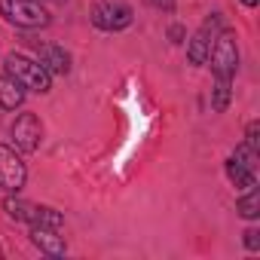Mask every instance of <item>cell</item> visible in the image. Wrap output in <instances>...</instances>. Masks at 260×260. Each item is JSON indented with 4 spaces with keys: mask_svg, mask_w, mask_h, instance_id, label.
I'll list each match as a JSON object with an SVG mask.
<instances>
[{
    "mask_svg": "<svg viewBox=\"0 0 260 260\" xmlns=\"http://www.w3.org/2000/svg\"><path fill=\"white\" fill-rule=\"evenodd\" d=\"M4 68H7V74L16 77L25 89H34V92H49V89H52V74H49L40 61H31V58L13 52V55H7Z\"/></svg>",
    "mask_w": 260,
    "mask_h": 260,
    "instance_id": "1",
    "label": "cell"
},
{
    "mask_svg": "<svg viewBox=\"0 0 260 260\" xmlns=\"http://www.w3.org/2000/svg\"><path fill=\"white\" fill-rule=\"evenodd\" d=\"M0 16L16 28H46L52 16L37 4V0H0Z\"/></svg>",
    "mask_w": 260,
    "mask_h": 260,
    "instance_id": "2",
    "label": "cell"
},
{
    "mask_svg": "<svg viewBox=\"0 0 260 260\" xmlns=\"http://www.w3.org/2000/svg\"><path fill=\"white\" fill-rule=\"evenodd\" d=\"M211 71L217 80H233L236 71H239V46H236V37L230 31H220L211 43Z\"/></svg>",
    "mask_w": 260,
    "mask_h": 260,
    "instance_id": "3",
    "label": "cell"
},
{
    "mask_svg": "<svg viewBox=\"0 0 260 260\" xmlns=\"http://www.w3.org/2000/svg\"><path fill=\"white\" fill-rule=\"evenodd\" d=\"M257 150H251L248 144H239L236 153L226 159V178L236 184V190L257 187Z\"/></svg>",
    "mask_w": 260,
    "mask_h": 260,
    "instance_id": "4",
    "label": "cell"
},
{
    "mask_svg": "<svg viewBox=\"0 0 260 260\" xmlns=\"http://www.w3.org/2000/svg\"><path fill=\"white\" fill-rule=\"evenodd\" d=\"M135 22V13L128 4H116V0H104L92 10V25L101 31H122Z\"/></svg>",
    "mask_w": 260,
    "mask_h": 260,
    "instance_id": "5",
    "label": "cell"
},
{
    "mask_svg": "<svg viewBox=\"0 0 260 260\" xmlns=\"http://www.w3.org/2000/svg\"><path fill=\"white\" fill-rule=\"evenodd\" d=\"M25 181H28V169H25V162L16 156L13 147L0 144V187L10 190V193H19V190L25 187Z\"/></svg>",
    "mask_w": 260,
    "mask_h": 260,
    "instance_id": "6",
    "label": "cell"
},
{
    "mask_svg": "<svg viewBox=\"0 0 260 260\" xmlns=\"http://www.w3.org/2000/svg\"><path fill=\"white\" fill-rule=\"evenodd\" d=\"M220 25H223V19H220V16H211V19L193 34V40L187 43V58H190V64H205V61H208L211 43H214V37L220 34Z\"/></svg>",
    "mask_w": 260,
    "mask_h": 260,
    "instance_id": "7",
    "label": "cell"
},
{
    "mask_svg": "<svg viewBox=\"0 0 260 260\" xmlns=\"http://www.w3.org/2000/svg\"><path fill=\"white\" fill-rule=\"evenodd\" d=\"M40 138H43V125L34 113H22L13 122V141L22 153H34L40 147Z\"/></svg>",
    "mask_w": 260,
    "mask_h": 260,
    "instance_id": "8",
    "label": "cell"
},
{
    "mask_svg": "<svg viewBox=\"0 0 260 260\" xmlns=\"http://www.w3.org/2000/svg\"><path fill=\"white\" fill-rule=\"evenodd\" d=\"M37 61L49 71V74H68L71 71V55L61 49V46H52V43H37Z\"/></svg>",
    "mask_w": 260,
    "mask_h": 260,
    "instance_id": "9",
    "label": "cell"
},
{
    "mask_svg": "<svg viewBox=\"0 0 260 260\" xmlns=\"http://www.w3.org/2000/svg\"><path fill=\"white\" fill-rule=\"evenodd\" d=\"M31 242H34L43 254H49V257H61V254L68 251L64 239H61L58 230H52V226H31Z\"/></svg>",
    "mask_w": 260,
    "mask_h": 260,
    "instance_id": "10",
    "label": "cell"
},
{
    "mask_svg": "<svg viewBox=\"0 0 260 260\" xmlns=\"http://www.w3.org/2000/svg\"><path fill=\"white\" fill-rule=\"evenodd\" d=\"M22 101H25V86L16 77L4 74V77H0V107H4V110H16V107H22Z\"/></svg>",
    "mask_w": 260,
    "mask_h": 260,
    "instance_id": "11",
    "label": "cell"
},
{
    "mask_svg": "<svg viewBox=\"0 0 260 260\" xmlns=\"http://www.w3.org/2000/svg\"><path fill=\"white\" fill-rule=\"evenodd\" d=\"M236 211H239L245 220H254V217H260V193H257V187L245 190V196L236 202Z\"/></svg>",
    "mask_w": 260,
    "mask_h": 260,
    "instance_id": "12",
    "label": "cell"
},
{
    "mask_svg": "<svg viewBox=\"0 0 260 260\" xmlns=\"http://www.w3.org/2000/svg\"><path fill=\"white\" fill-rule=\"evenodd\" d=\"M31 226H52V230H61V226H64V217H61L55 208H49V205H37Z\"/></svg>",
    "mask_w": 260,
    "mask_h": 260,
    "instance_id": "13",
    "label": "cell"
},
{
    "mask_svg": "<svg viewBox=\"0 0 260 260\" xmlns=\"http://www.w3.org/2000/svg\"><path fill=\"white\" fill-rule=\"evenodd\" d=\"M34 208H37V205L22 202V199H7V202H4V211H7L13 220H25V223L34 220Z\"/></svg>",
    "mask_w": 260,
    "mask_h": 260,
    "instance_id": "14",
    "label": "cell"
},
{
    "mask_svg": "<svg viewBox=\"0 0 260 260\" xmlns=\"http://www.w3.org/2000/svg\"><path fill=\"white\" fill-rule=\"evenodd\" d=\"M230 98H233V89H230V80H217L214 83V95H211V107L217 113H223L230 107Z\"/></svg>",
    "mask_w": 260,
    "mask_h": 260,
    "instance_id": "15",
    "label": "cell"
},
{
    "mask_svg": "<svg viewBox=\"0 0 260 260\" xmlns=\"http://www.w3.org/2000/svg\"><path fill=\"white\" fill-rule=\"evenodd\" d=\"M257 135H260V122H257V119H251V122H248V141H245V144H248L251 150H257V153H260V138H257Z\"/></svg>",
    "mask_w": 260,
    "mask_h": 260,
    "instance_id": "16",
    "label": "cell"
},
{
    "mask_svg": "<svg viewBox=\"0 0 260 260\" xmlns=\"http://www.w3.org/2000/svg\"><path fill=\"white\" fill-rule=\"evenodd\" d=\"M242 236H245V248H248V251H257V248H260V230H257V226L245 230Z\"/></svg>",
    "mask_w": 260,
    "mask_h": 260,
    "instance_id": "17",
    "label": "cell"
},
{
    "mask_svg": "<svg viewBox=\"0 0 260 260\" xmlns=\"http://www.w3.org/2000/svg\"><path fill=\"white\" fill-rule=\"evenodd\" d=\"M169 37H172V43H181V37H184V28H181V25H172V28H169Z\"/></svg>",
    "mask_w": 260,
    "mask_h": 260,
    "instance_id": "18",
    "label": "cell"
},
{
    "mask_svg": "<svg viewBox=\"0 0 260 260\" xmlns=\"http://www.w3.org/2000/svg\"><path fill=\"white\" fill-rule=\"evenodd\" d=\"M150 4H153L156 10H166V13H169V10H175V0H150Z\"/></svg>",
    "mask_w": 260,
    "mask_h": 260,
    "instance_id": "19",
    "label": "cell"
},
{
    "mask_svg": "<svg viewBox=\"0 0 260 260\" xmlns=\"http://www.w3.org/2000/svg\"><path fill=\"white\" fill-rule=\"evenodd\" d=\"M242 4H245V7H257V0H242Z\"/></svg>",
    "mask_w": 260,
    "mask_h": 260,
    "instance_id": "20",
    "label": "cell"
},
{
    "mask_svg": "<svg viewBox=\"0 0 260 260\" xmlns=\"http://www.w3.org/2000/svg\"><path fill=\"white\" fill-rule=\"evenodd\" d=\"M0 257H4V251H0Z\"/></svg>",
    "mask_w": 260,
    "mask_h": 260,
    "instance_id": "21",
    "label": "cell"
}]
</instances>
